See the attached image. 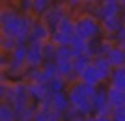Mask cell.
Returning <instances> with one entry per match:
<instances>
[{
  "label": "cell",
  "mask_w": 125,
  "mask_h": 121,
  "mask_svg": "<svg viewBox=\"0 0 125 121\" xmlns=\"http://www.w3.org/2000/svg\"><path fill=\"white\" fill-rule=\"evenodd\" d=\"M70 106H71L70 98H69V94H67L66 90L52 93V96H51V108L54 110H57V112H59V113H63Z\"/></svg>",
  "instance_id": "15"
},
{
  "label": "cell",
  "mask_w": 125,
  "mask_h": 121,
  "mask_svg": "<svg viewBox=\"0 0 125 121\" xmlns=\"http://www.w3.org/2000/svg\"><path fill=\"white\" fill-rule=\"evenodd\" d=\"M50 36H51V30H50V27L44 22H42L41 18H36L34 20L32 26H31L28 42L46 43L50 40Z\"/></svg>",
  "instance_id": "10"
},
{
  "label": "cell",
  "mask_w": 125,
  "mask_h": 121,
  "mask_svg": "<svg viewBox=\"0 0 125 121\" xmlns=\"http://www.w3.org/2000/svg\"><path fill=\"white\" fill-rule=\"evenodd\" d=\"M118 46H120V47L122 48V50H124V53H125V42H124V43H120Z\"/></svg>",
  "instance_id": "36"
},
{
  "label": "cell",
  "mask_w": 125,
  "mask_h": 121,
  "mask_svg": "<svg viewBox=\"0 0 125 121\" xmlns=\"http://www.w3.org/2000/svg\"><path fill=\"white\" fill-rule=\"evenodd\" d=\"M6 102L14 106L16 114L19 116L20 113H23L31 104H32V99H31L30 94L27 90V83L23 79H18V81H12V88H11V93H10L8 98Z\"/></svg>",
  "instance_id": "5"
},
{
  "label": "cell",
  "mask_w": 125,
  "mask_h": 121,
  "mask_svg": "<svg viewBox=\"0 0 125 121\" xmlns=\"http://www.w3.org/2000/svg\"><path fill=\"white\" fill-rule=\"evenodd\" d=\"M47 85H49L50 90H51L52 93L67 90V88H69V82H67V79H66L65 77H62V75H59V74H57L54 78H52V79H50Z\"/></svg>",
  "instance_id": "21"
},
{
  "label": "cell",
  "mask_w": 125,
  "mask_h": 121,
  "mask_svg": "<svg viewBox=\"0 0 125 121\" xmlns=\"http://www.w3.org/2000/svg\"><path fill=\"white\" fill-rule=\"evenodd\" d=\"M66 5H67L69 8H70L71 12H77V11H79L82 8V5H83V1L82 0H66Z\"/></svg>",
  "instance_id": "29"
},
{
  "label": "cell",
  "mask_w": 125,
  "mask_h": 121,
  "mask_svg": "<svg viewBox=\"0 0 125 121\" xmlns=\"http://www.w3.org/2000/svg\"><path fill=\"white\" fill-rule=\"evenodd\" d=\"M106 58L113 67L125 66V53L118 44H114L112 47V50L106 54Z\"/></svg>",
  "instance_id": "19"
},
{
  "label": "cell",
  "mask_w": 125,
  "mask_h": 121,
  "mask_svg": "<svg viewBox=\"0 0 125 121\" xmlns=\"http://www.w3.org/2000/svg\"><path fill=\"white\" fill-rule=\"evenodd\" d=\"M118 3L121 4V7H122V8H125V0H118Z\"/></svg>",
  "instance_id": "35"
},
{
  "label": "cell",
  "mask_w": 125,
  "mask_h": 121,
  "mask_svg": "<svg viewBox=\"0 0 125 121\" xmlns=\"http://www.w3.org/2000/svg\"><path fill=\"white\" fill-rule=\"evenodd\" d=\"M18 44H20L15 38L7 36V35H0V51L1 53H11Z\"/></svg>",
  "instance_id": "24"
},
{
  "label": "cell",
  "mask_w": 125,
  "mask_h": 121,
  "mask_svg": "<svg viewBox=\"0 0 125 121\" xmlns=\"http://www.w3.org/2000/svg\"><path fill=\"white\" fill-rule=\"evenodd\" d=\"M117 1H118V0H117Z\"/></svg>",
  "instance_id": "38"
},
{
  "label": "cell",
  "mask_w": 125,
  "mask_h": 121,
  "mask_svg": "<svg viewBox=\"0 0 125 121\" xmlns=\"http://www.w3.org/2000/svg\"><path fill=\"white\" fill-rule=\"evenodd\" d=\"M86 121H113L112 116H100V114H92L86 117Z\"/></svg>",
  "instance_id": "30"
},
{
  "label": "cell",
  "mask_w": 125,
  "mask_h": 121,
  "mask_svg": "<svg viewBox=\"0 0 125 121\" xmlns=\"http://www.w3.org/2000/svg\"><path fill=\"white\" fill-rule=\"evenodd\" d=\"M93 65H94V67L97 69V71L100 73L101 78L104 79V82L108 83L109 78H110L112 75V71H113L114 67L110 65V62L108 61V58H106V55H97L93 58Z\"/></svg>",
  "instance_id": "14"
},
{
  "label": "cell",
  "mask_w": 125,
  "mask_h": 121,
  "mask_svg": "<svg viewBox=\"0 0 125 121\" xmlns=\"http://www.w3.org/2000/svg\"><path fill=\"white\" fill-rule=\"evenodd\" d=\"M108 85L125 91V66L114 67L113 71H112L110 78L108 81Z\"/></svg>",
  "instance_id": "18"
},
{
  "label": "cell",
  "mask_w": 125,
  "mask_h": 121,
  "mask_svg": "<svg viewBox=\"0 0 125 121\" xmlns=\"http://www.w3.org/2000/svg\"><path fill=\"white\" fill-rule=\"evenodd\" d=\"M57 50H58V46L54 44L51 40L46 42L43 44V53H44V58L46 61H55V56H57Z\"/></svg>",
  "instance_id": "27"
},
{
  "label": "cell",
  "mask_w": 125,
  "mask_h": 121,
  "mask_svg": "<svg viewBox=\"0 0 125 121\" xmlns=\"http://www.w3.org/2000/svg\"><path fill=\"white\" fill-rule=\"evenodd\" d=\"M78 116H81V114H79L78 109H77V108H74L73 105H71V106L69 108V109H66L65 112L62 113L63 121H70V120H73V118L78 117Z\"/></svg>",
  "instance_id": "28"
},
{
  "label": "cell",
  "mask_w": 125,
  "mask_h": 121,
  "mask_svg": "<svg viewBox=\"0 0 125 121\" xmlns=\"http://www.w3.org/2000/svg\"><path fill=\"white\" fill-rule=\"evenodd\" d=\"M83 5H82L81 10H86V11H93V8L101 1V0H82Z\"/></svg>",
  "instance_id": "31"
},
{
  "label": "cell",
  "mask_w": 125,
  "mask_h": 121,
  "mask_svg": "<svg viewBox=\"0 0 125 121\" xmlns=\"http://www.w3.org/2000/svg\"><path fill=\"white\" fill-rule=\"evenodd\" d=\"M52 3L54 0H34V15L39 18Z\"/></svg>",
  "instance_id": "26"
},
{
  "label": "cell",
  "mask_w": 125,
  "mask_h": 121,
  "mask_svg": "<svg viewBox=\"0 0 125 121\" xmlns=\"http://www.w3.org/2000/svg\"><path fill=\"white\" fill-rule=\"evenodd\" d=\"M92 63H93V58L89 56L87 54H77V55H74V58H73L74 74L77 77H79Z\"/></svg>",
  "instance_id": "17"
},
{
  "label": "cell",
  "mask_w": 125,
  "mask_h": 121,
  "mask_svg": "<svg viewBox=\"0 0 125 121\" xmlns=\"http://www.w3.org/2000/svg\"><path fill=\"white\" fill-rule=\"evenodd\" d=\"M16 0H1V3H6V4H15Z\"/></svg>",
  "instance_id": "34"
},
{
  "label": "cell",
  "mask_w": 125,
  "mask_h": 121,
  "mask_svg": "<svg viewBox=\"0 0 125 121\" xmlns=\"http://www.w3.org/2000/svg\"><path fill=\"white\" fill-rule=\"evenodd\" d=\"M26 83H27V90L32 102L41 104V102L51 98L52 91L50 90L47 83H42V82H26Z\"/></svg>",
  "instance_id": "11"
},
{
  "label": "cell",
  "mask_w": 125,
  "mask_h": 121,
  "mask_svg": "<svg viewBox=\"0 0 125 121\" xmlns=\"http://www.w3.org/2000/svg\"><path fill=\"white\" fill-rule=\"evenodd\" d=\"M78 79L81 82H83L85 85H89V86H94V88H98V86L104 85V79L101 78L100 73L97 71V69L94 67V65H90L83 73L78 77Z\"/></svg>",
  "instance_id": "13"
},
{
  "label": "cell",
  "mask_w": 125,
  "mask_h": 121,
  "mask_svg": "<svg viewBox=\"0 0 125 121\" xmlns=\"http://www.w3.org/2000/svg\"><path fill=\"white\" fill-rule=\"evenodd\" d=\"M92 104H93V110L94 114H100V116H112L113 108L110 106L108 101V94H106V83L98 86L95 94L92 98Z\"/></svg>",
  "instance_id": "8"
},
{
  "label": "cell",
  "mask_w": 125,
  "mask_h": 121,
  "mask_svg": "<svg viewBox=\"0 0 125 121\" xmlns=\"http://www.w3.org/2000/svg\"><path fill=\"white\" fill-rule=\"evenodd\" d=\"M122 19L121 15L118 16H113V18L105 19V20H101V28H102V36L110 38L113 39L114 35L122 28Z\"/></svg>",
  "instance_id": "12"
},
{
  "label": "cell",
  "mask_w": 125,
  "mask_h": 121,
  "mask_svg": "<svg viewBox=\"0 0 125 121\" xmlns=\"http://www.w3.org/2000/svg\"><path fill=\"white\" fill-rule=\"evenodd\" d=\"M87 40H85V39H82V38H79V36H77V35H74L73 38H71V40H70V47H71V50L74 51V54H86V50H87Z\"/></svg>",
  "instance_id": "23"
},
{
  "label": "cell",
  "mask_w": 125,
  "mask_h": 121,
  "mask_svg": "<svg viewBox=\"0 0 125 121\" xmlns=\"http://www.w3.org/2000/svg\"><path fill=\"white\" fill-rule=\"evenodd\" d=\"M106 94H108V101L110 106L113 108H121L125 105V91L116 89L113 86L106 83Z\"/></svg>",
  "instance_id": "16"
},
{
  "label": "cell",
  "mask_w": 125,
  "mask_h": 121,
  "mask_svg": "<svg viewBox=\"0 0 125 121\" xmlns=\"http://www.w3.org/2000/svg\"><path fill=\"white\" fill-rule=\"evenodd\" d=\"M74 32L77 36L82 38L87 42L102 36L100 19L92 11H77V12H74Z\"/></svg>",
  "instance_id": "3"
},
{
  "label": "cell",
  "mask_w": 125,
  "mask_h": 121,
  "mask_svg": "<svg viewBox=\"0 0 125 121\" xmlns=\"http://www.w3.org/2000/svg\"><path fill=\"white\" fill-rule=\"evenodd\" d=\"M26 48L27 44H18L14 50L10 53V63L3 73L11 81L23 79L26 71H27V62H26Z\"/></svg>",
  "instance_id": "4"
},
{
  "label": "cell",
  "mask_w": 125,
  "mask_h": 121,
  "mask_svg": "<svg viewBox=\"0 0 125 121\" xmlns=\"http://www.w3.org/2000/svg\"><path fill=\"white\" fill-rule=\"evenodd\" d=\"M73 36H71V35H67V34H63V32L58 31V30H52L51 36H50V40H51L54 44H57V46H69Z\"/></svg>",
  "instance_id": "22"
},
{
  "label": "cell",
  "mask_w": 125,
  "mask_h": 121,
  "mask_svg": "<svg viewBox=\"0 0 125 121\" xmlns=\"http://www.w3.org/2000/svg\"><path fill=\"white\" fill-rule=\"evenodd\" d=\"M66 91H67L69 98H70V104L78 109L81 116L89 117V116L94 114L92 98L97 91V88L85 85L83 82L78 79L75 82L70 83Z\"/></svg>",
  "instance_id": "2"
},
{
  "label": "cell",
  "mask_w": 125,
  "mask_h": 121,
  "mask_svg": "<svg viewBox=\"0 0 125 121\" xmlns=\"http://www.w3.org/2000/svg\"><path fill=\"white\" fill-rule=\"evenodd\" d=\"M14 5L24 15H34V0H16Z\"/></svg>",
  "instance_id": "25"
},
{
  "label": "cell",
  "mask_w": 125,
  "mask_h": 121,
  "mask_svg": "<svg viewBox=\"0 0 125 121\" xmlns=\"http://www.w3.org/2000/svg\"><path fill=\"white\" fill-rule=\"evenodd\" d=\"M69 13H73V12H71L70 8L66 5V3H52L39 18H41L42 22H44V23L50 27V30L52 31V30L58 26V23H59L66 15H69Z\"/></svg>",
  "instance_id": "6"
},
{
  "label": "cell",
  "mask_w": 125,
  "mask_h": 121,
  "mask_svg": "<svg viewBox=\"0 0 125 121\" xmlns=\"http://www.w3.org/2000/svg\"><path fill=\"white\" fill-rule=\"evenodd\" d=\"M18 114L10 102L1 101L0 104V121H16Z\"/></svg>",
  "instance_id": "20"
},
{
  "label": "cell",
  "mask_w": 125,
  "mask_h": 121,
  "mask_svg": "<svg viewBox=\"0 0 125 121\" xmlns=\"http://www.w3.org/2000/svg\"><path fill=\"white\" fill-rule=\"evenodd\" d=\"M121 19H122V26L125 27V8H122V12H121Z\"/></svg>",
  "instance_id": "33"
},
{
  "label": "cell",
  "mask_w": 125,
  "mask_h": 121,
  "mask_svg": "<svg viewBox=\"0 0 125 121\" xmlns=\"http://www.w3.org/2000/svg\"><path fill=\"white\" fill-rule=\"evenodd\" d=\"M43 44L41 42H28L26 48V62H27L28 69L34 67H41L46 62L43 53Z\"/></svg>",
  "instance_id": "9"
},
{
  "label": "cell",
  "mask_w": 125,
  "mask_h": 121,
  "mask_svg": "<svg viewBox=\"0 0 125 121\" xmlns=\"http://www.w3.org/2000/svg\"><path fill=\"white\" fill-rule=\"evenodd\" d=\"M54 3H66V0H54Z\"/></svg>",
  "instance_id": "37"
},
{
  "label": "cell",
  "mask_w": 125,
  "mask_h": 121,
  "mask_svg": "<svg viewBox=\"0 0 125 121\" xmlns=\"http://www.w3.org/2000/svg\"><path fill=\"white\" fill-rule=\"evenodd\" d=\"M95 16L101 20L113 18V16H118L122 12V7L117 0H101L92 11Z\"/></svg>",
  "instance_id": "7"
},
{
  "label": "cell",
  "mask_w": 125,
  "mask_h": 121,
  "mask_svg": "<svg viewBox=\"0 0 125 121\" xmlns=\"http://www.w3.org/2000/svg\"><path fill=\"white\" fill-rule=\"evenodd\" d=\"M70 121H86V117H83V116H78V117L73 118V120H70Z\"/></svg>",
  "instance_id": "32"
},
{
  "label": "cell",
  "mask_w": 125,
  "mask_h": 121,
  "mask_svg": "<svg viewBox=\"0 0 125 121\" xmlns=\"http://www.w3.org/2000/svg\"><path fill=\"white\" fill-rule=\"evenodd\" d=\"M35 19V15H24V13L19 12L14 4L1 3L0 35L12 36L22 44H27L31 26Z\"/></svg>",
  "instance_id": "1"
}]
</instances>
